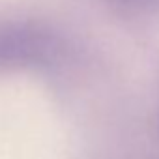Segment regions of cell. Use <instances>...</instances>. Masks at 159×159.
<instances>
[{"instance_id":"obj_1","label":"cell","mask_w":159,"mask_h":159,"mask_svg":"<svg viewBox=\"0 0 159 159\" xmlns=\"http://www.w3.org/2000/svg\"><path fill=\"white\" fill-rule=\"evenodd\" d=\"M51 52L45 28L15 13H0V73L43 66Z\"/></svg>"}]
</instances>
